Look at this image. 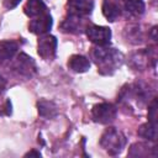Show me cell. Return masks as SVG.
<instances>
[{
    "label": "cell",
    "mask_w": 158,
    "mask_h": 158,
    "mask_svg": "<svg viewBox=\"0 0 158 158\" xmlns=\"http://www.w3.org/2000/svg\"><path fill=\"white\" fill-rule=\"evenodd\" d=\"M57 38L52 35H41L37 42V53L44 60H53L57 53Z\"/></svg>",
    "instance_id": "obj_5"
},
{
    "label": "cell",
    "mask_w": 158,
    "mask_h": 158,
    "mask_svg": "<svg viewBox=\"0 0 158 158\" xmlns=\"http://www.w3.org/2000/svg\"><path fill=\"white\" fill-rule=\"evenodd\" d=\"M137 133L142 138H144L147 141H151V142H154L157 139V123H153V122L148 121L147 123H143V125L139 126Z\"/></svg>",
    "instance_id": "obj_19"
},
{
    "label": "cell",
    "mask_w": 158,
    "mask_h": 158,
    "mask_svg": "<svg viewBox=\"0 0 158 158\" xmlns=\"http://www.w3.org/2000/svg\"><path fill=\"white\" fill-rule=\"evenodd\" d=\"M91 57L98 67L99 73L102 75L114 74L121 67L123 60L122 53L107 44L96 46L95 48H93Z\"/></svg>",
    "instance_id": "obj_1"
},
{
    "label": "cell",
    "mask_w": 158,
    "mask_h": 158,
    "mask_svg": "<svg viewBox=\"0 0 158 158\" xmlns=\"http://www.w3.org/2000/svg\"><path fill=\"white\" fill-rule=\"evenodd\" d=\"M37 109H38L40 116H42L44 118H53L58 115V107L53 101L41 99L37 102Z\"/></svg>",
    "instance_id": "obj_15"
},
{
    "label": "cell",
    "mask_w": 158,
    "mask_h": 158,
    "mask_svg": "<svg viewBox=\"0 0 158 158\" xmlns=\"http://www.w3.org/2000/svg\"><path fill=\"white\" fill-rule=\"evenodd\" d=\"M94 7L93 0H68L67 9L68 15L78 16V17H86L91 14Z\"/></svg>",
    "instance_id": "obj_8"
},
{
    "label": "cell",
    "mask_w": 158,
    "mask_h": 158,
    "mask_svg": "<svg viewBox=\"0 0 158 158\" xmlns=\"http://www.w3.org/2000/svg\"><path fill=\"white\" fill-rule=\"evenodd\" d=\"M88 38L96 46H104L110 43L111 38V30L105 26H98V25H90L85 28Z\"/></svg>",
    "instance_id": "obj_7"
},
{
    "label": "cell",
    "mask_w": 158,
    "mask_h": 158,
    "mask_svg": "<svg viewBox=\"0 0 158 158\" xmlns=\"http://www.w3.org/2000/svg\"><path fill=\"white\" fill-rule=\"evenodd\" d=\"M11 72L16 77L28 80L37 73V65L30 56L26 53H20L11 64Z\"/></svg>",
    "instance_id": "obj_3"
},
{
    "label": "cell",
    "mask_w": 158,
    "mask_h": 158,
    "mask_svg": "<svg viewBox=\"0 0 158 158\" xmlns=\"http://www.w3.org/2000/svg\"><path fill=\"white\" fill-rule=\"evenodd\" d=\"M68 68L75 73H85L90 68V60L81 54H73L68 59Z\"/></svg>",
    "instance_id": "obj_14"
},
{
    "label": "cell",
    "mask_w": 158,
    "mask_h": 158,
    "mask_svg": "<svg viewBox=\"0 0 158 158\" xmlns=\"http://www.w3.org/2000/svg\"><path fill=\"white\" fill-rule=\"evenodd\" d=\"M123 9L128 15H131L133 17H138V16L143 15L146 5H144L143 0H126L123 2Z\"/></svg>",
    "instance_id": "obj_18"
},
{
    "label": "cell",
    "mask_w": 158,
    "mask_h": 158,
    "mask_svg": "<svg viewBox=\"0 0 158 158\" xmlns=\"http://www.w3.org/2000/svg\"><path fill=\"white\" fill-rule=\"evenodd\" d=\"M120 1H123V2H125V1H126V0H120Z\"/></svg>",
    "instance_id": "obj_24"
},
{
    "label": "cell",
    "mask_w": 158,
    "mask_h": 158,
    "mask_svg": "<svg viewBox=\"0 0 158 158\" xmlns=\"http://www.w3.org/2000/svg\"><path fill=\"white\" fill-rule=\"evenodd\" d=\"M51 28H52V16L49 15V12L37 16L35 19H31L28 23V31L40 36L47 33Z\"/></svg>",
    "instance_id": "obj_9"
},
{
    "label": "cell",
    "mask_w": 158,
    "mask_h": 158,
    "mask_svg": "<svg viewBox=\"0 0 158 158\" xmlns=\"http://www.w3.org/2000/svg\"><path fill=\"white\" fill-rule=\"evenodd\" d=\"M123 37L127 42L132 44H138L144 41V35L138 23H131L125 27L123 30Z\"/></svg>",
    "instance_id": "obj_12"
},
{
    "label": "cell",
    "mask_w": 158,
    "mask_h": 158,
    "mask_svg": "<svg viewBox=\"0 0 158 158\" xmlns=\"http://www.w3.org/2000/svg\"><path fill=\"white\" fill-rule=\"evenodd\" d=\"M20 2H21V0H2V5H4V7L7 9V10L15 9Z\"/></svg>",
    "instance_id": "obj_21"
},
{
    "label": "cell",
    "mask_w": 158,
    "mask_h": 158,
    "mask_svg": "<svg viewBox=\"0 0 158 158\" xmlns=\"http://www.w3.org/2000/svg\"><path fill=\"white\" fill-rule=\"evenodd\" d=\"M28 156H36V157H41V153H40V152H36V151H31V152L26 153V157H28Z\"/></svg>",
    "instance_id": "obj_23"
},
{
    "label": "cell",
    "mask_w": 158,
    "mask_h": 158,
    "mask_svg": "<svg viewBox=\"0 0 158 158\" xmlns=\"http://www.w3.org/2000/svg\"><path fill=\"white\" fill-rule=\"evenodd\" d=\"M117 115V109L115 105L110 102H100L95 105L91 110V118L94 122L107 125L111 123Z\"/></svg>",
    "instance_id": "obj_4"
},
{
    "label": "cell",
    "mask_w": 158,
    "mask_h": 158,
    "mask_svg": "<svg viewBox=\"0 0 158 158\" xmlns=\"http://www.w3.org/2000/svg\"><path fill=\"white\" fill-rule=\"evenodd\" d=\"M6 84H7L6 79L2 77V74H0V95L6 90Z\"/></svg>",
    "instance_id": "obj_22"
},
{
    "label": "cell",
    "mask_w": 158,
    "mask_h": 158,
    "mask_svg": "<svg viewBox=\"0 0 158 158\" xmlns=\"http://www.w3.org/2000/svg\"><path fill=\"white\" fill-rule=\"evenodd\" d=\"M19 51V43L12 40L0 42V64L11 60Z\"/></svg>",
    "instance_id": "obj_11"
},
{
    "label": "cell",
    "mask_w": 158,
    "mask_h": 158,
    "mask_svg": "<svg viewBox=\"0 0 158 158\" xmlns=\"http://www.w3.org/2000/svg\"><path fill=\"white\" fill-rule=\"evenodd\" d=\"M23 11L30 19H35L48 12L47 6L42 0H27V2L23 6Z\"/></svg>",
    "instance_id": "obj_13"
},
{
    "label": "cell",
    "mask_w": 158,
    "mask_h": 158,
    "mask_svg": "<svg viewBox=\"0 0 158 158\" xmlns=\"http://www.w3.org/2000/svg\"><path fill=\"white\" fill-rule=\"evenodd\" d=\"M83 19L84 17H78L73 15H67L64 21L62 22V30L64 32H70V33H78L83 28Z\"/></svg>",
    "instance_id": "obj_16"
},
{
    "label": "cell",
    "mask_w": 158,
    "mask_h": 158,
    "mask_svg": "<svg viewBox=\"0 0 158 158\" xmlns=\"http://www.w3.org/2000/svg\"><path fill=\"white\" fill-rule=\"evenodd\" d=\"M128 157H156L157 151L156 147L148 142H136L128 149Z\"/></svg>",
    "instance_id": "obj_10"
},
{
    "label": "cell",
    "mask_w": 158,
    "mask_h": 158,
    "mask_svg": "<svg viewBox=\"0 0 158 158\" xmlns=\"http://www.w3.org/2000/svg\"><path fill=\"white\" fill-rule=\"evenodd\" d=\"M148 121L157 123V99L153 98L148 105Z\"/></svg>",
    "instance_id": "obj_20"
},
{
    "label": "cell",
    "mask_w": 158,
    "mask_h": 158,
    "mask_svg": "<svg viewBox=\"0 0 158 158\" xmlns=\"http://www.w3.org/2000/svg\"><path fill=\"white\" fill-rule=\"evenodd\" d=\"M100 146L110 156H117L126 146V137L116 127H107L100 137Z\"/></svg>",
    "instance_id": "obj_2"
},
{
    "label": "cell",
    "mask_w": 158,
    "mask_h": 158,
    "mask_svg": "<svg viewBox=\"0 0 158 158\" xmlns=\"http://www.w3.org/2000/svg\"><path fill=\"white\" fill-rule=\"evenodd\" d=\"M102 15L109 20V21H115L120 15H121V9L117 4H115L112 0H104L102 1Z\"/></svg>",
    "instance_id": "obj_17"
},
{
    "label": "cell",
    "mask_w": 158,
    "mask_h": 158,
    "mask_svg": "<svg viewBox=\"0 0 158 158\" xmlns=\"http://www.w3.org/2000/svg\"><path fill=\"white\" fill-rule=\"evenodd\" d=\"M156 64V52L154 49H141L133 53L130 58V65L135 70H143L151 65Z\"/></svg>",
    "instance_id": "obj_6"
}]
</instances>
